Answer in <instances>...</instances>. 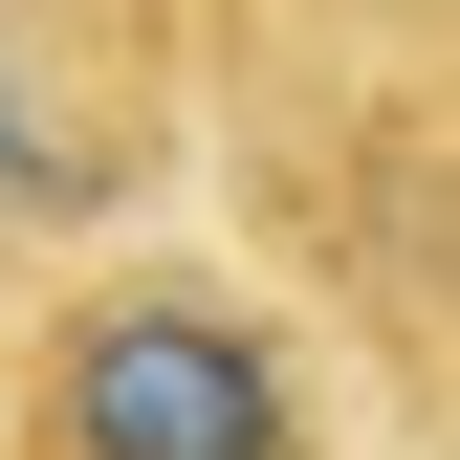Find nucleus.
Masks as SVG:
<instances>
[{
	"label": "nucleus",
	"instance_id": "1",
	"mask_svg": "<svg viewBox=\"0 0 460 460\" xmlns=\"http://www.w3.org/2000/svg\"><path fill=\"white\" fill-rule=\"evenodd\" d=\"M0 460H329V373L219 263H110L22 329Z\"/></svg>",
	"mask_w": 460,
	"mask_h": 460
}]
</instances>
